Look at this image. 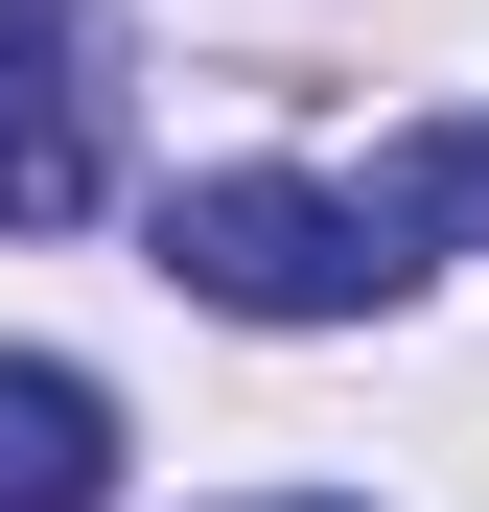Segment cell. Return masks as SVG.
Returning a JSON list of instances; mask_svg holds the SVG:
<instances>
[{"label":"cell","mask_w":489,"mask_h":512,"mask_svg":"<svg viewBox=\"0 0 489 512\" xmlns=\"http://www.w3.org/2000/svg\"><path fill=\"white\" fill-rule=\"evenodd\" d=\"M163 280L233 303V326H373L420 256H396L373 187H303V163H210V187H163Z\"/></svg>","instance_id":"6da1fadb"},{"label":"cell","mask_w":489,"mask_h":512,"mask_svg":"<svg viewBox=\"0 0 489 512\" xmlns=\"http://www.w3.org/2000/svg\"><path fill=\"white\" fill-rule=\"evenodd\" d=\"M117 210V0H0V233Z\"/></svg>","instance_id":"7a4b0ae2"},{"label":"cell","mask_w":489,"mask_h":512,"mask_svg":"<svg viewBox=\"0 0 489 512\" xmlns=\"http://www.w3.org/2000/svg\"><path fill=\"white\" fill-rule=\"evenodd\" d=\"M117 489V396L70 350H0V512H94Z\"/></svg>","instance_id":"3957f363"},{"label":"cell","mask_w":489,"mask_h":512,"mask_svg":"<svg viewBox=\"0 0 489 512\" xmlns=\"http://www.w3.org/2000/svg\"><path fill=\"white\" fill-rule=\"evenodd\" d=\"M373 210H396V233H420V210H489V117H466V140H420V163H396Z\"/></svg>","instance_id":"277c9868"},{"label":"cell","mask_w":489,"mask_h":512,"mask_svg":"<svg viewBox=\"0 0 489 512\" xmlns=\"http://www.w3.org/2000/svg\"><path fill=\"white\" fill-rule=\"evenodd\" d=\"M257 512H326V489H257Z\"/></svg>","instance_id":"5b68a950"}]
</instances>
